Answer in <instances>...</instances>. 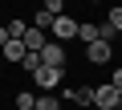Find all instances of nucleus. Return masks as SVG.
<instances>
[{"instance_id":"13","label":"nucleus","mask_w":122,"mask_h":110,"mask_svg":"<svg viewBox=\"0 0 122 110\" xmlns=\"http://www.w3.org/2000/svg\"><path fill=\"white\" fill-rule=\"evenodd\" d=\"M33 110H61V102H57V98H53V94H41V98H37V106H33Z\"/></svg>"},{"instance_id":"4","label":"nucleus","mask_w":122,"mask_h":110,"mask_svg":"<svg viewBox=\"0 0 122 110\" xmlns=\"http://www.w3.org/2000/svg\"><path fill=\"white\" fill-rule=\"evenodd\" d=\"M41 65L65 69V45H61V41H45V49H41Z\"/></svg>"},{"instance_id":"20","label":"nucleus","mask_w":122,"mask_h":110,"mask_svg":"<svg viewBox=\"0 0 122 110\" xmlns=\"http://www.w3.org/2000/svg\"><path fill=\"white\" fill-rule=\"evenodd\" d=\"M41 4H45V0H41Z\"/></svg>"},{"instance_id":"9","label":"nucleus","mask_w":122,"mask_h":110,"mask_svg":"<svg viewBox=\"0 0 122 110\" xmlns=\"http://www.w3.org/2000/svg\"><path fill=\"white\" fill-rule=\"evenodd\" d=\"M77 41L94 45V41H98V25H94V21H77Z\"/></svg>"},{"instance_id":"17","label":"nucleus","mask_w":122,"mask_h":110,"mask_svg":"<svg viewBox=\"0 0 122 110\" xmlns=\"http://www.w3.org/2000/svg\"><path fill=\"white\" fill-rule=\"evenodd\" d=\"M45 8H49L53 16H61V8H65V0H45Z\"/></svg>"},{"instance_id":"18","label":"nucleus","mask_w":122,"mask_h":110,"mask_svg":"<svg viewBox=\"0 0 122 110\" xmlns=\"http://www.w3.org/2000/svg\"><path fill=\"white\" fill-rule=\"evenodd\" d=\"M4 45H8V29L0 25V49H4Z\"/></svg>"},{"instance_id":"12","label":"nucleus","mask_w":122,"mask_h":110,"mask_svg":"<svg viewBox=\"0 0 122 110\" xmlns=\"http://www.w3.org/2000/svg\"><path fill=\"white\" fill-rule=\"evenodd\" d=\"M33 106H37L33 90H20V94H16V110H33Z\"/></svg>"},{"instance_id":"8","label":"nucleus","mask_w":122,"mask_h":110,"mask_svg":"<svg viewBox=\"0 0 122 110\" xmlns=\"http://www.w3.org/2000/svg\"><path fill=\"white\" fill-rule=\"evenodd\" d=\"M33 29H41V33H49V29H53V12H49L45 4L33 12Z\"/></svg>"},{"instance_id":"14","label":"nucleus","mask_w":122,"mask_h":110,"mask_svg":"<svg viewBox=\"0 0 122 110\" xmlns=\"http://www.w3.org/2000/svg\"><path fill=\"white\" fill-rule=\"evenodd\" d=\"M20 69L37 73V69H41V53H25V61H20Z\"/></svg>"},{"instance_id":"6","label":"nucleus","mask_w":122,"mask_h":110,"mask_svg":"<svg viewBox=\"0 0 122 110\" xmlns=\"http://www.w3.org/2000/svg\"><path fill=\"white\" fill-rule=\"evenodd\" d=\"M0 53H4V61H12V65H20L29 49H25V41H16V37H8V45L0 49Z\"/></svg>"},{"instance_id":"11","label":"nucleus","mask_w":122,"mask_h":110,"mask_svg":"<svg viewBox=\"0 0 122 110\" xmlns=\"http://www.w3.org/2000/svg\"><path fill=\"white\" fill-rule=\"evenodd\" d=\"M4 29H8V37H16V41H20V37H25V33H29V25H25V21H20V16H16V21H8V25H4Z\"/></svg>"},{"instance_id":"19","label":"nucleus","mask_w":122,"mask_h":110,"mask_svg":"<svg viewBox=\"0 0 122 110\" xmlns=\"http://www.w3.org/2000/svg\"><path fill=\"white\" fill-rule=\"evenodd\" d=\"M118 110H122V94H118Z\"/></svg>"},{"instance_id":"3","label":"nucleus","mask_w":122,"mask_h":110,"mask_svg":"<svg viewBox=\"0 0 122 110\" xmlns=\"http://www.w3.org/2000/svg\"><path fill=\"white\" fill-rule=\"evenodd\" d=\"M61 73H65V69H53V65H41V69L33 73V86H37L41 94H53V90L61 86Z\"/></svg>"},{"instance_id":"10","label":"nucleus","mask_w":122,"mask_h":110,"mask_svg":"<svg viewBox=\"0 0 122 110\" xmlns=\"http://www.w3.org/2000/svg\"><path fill=\"white\" fill-rule=\"evenodd\" d=\"M106 25H110L114 33H122V4H114V8L106 12Z\"/></svg>"},{"instance_id":"16","label":"nucleus","mask_w":122,"mask_h":110,"mask_svg":"<svg viewBox=\"0 0 122 110\" xmlns=\"http://www.w3.org/2000/svg\"><path fill=\"white\" fill-rule=\"evenodd\" d=\"M110 86H114V90L122 94V65H114V73H110Z\"/></svg>"},{"instance_id":"15","label":"nucleus","mask_w":122,"mask_h":110,"mask_svg":"<svg viewBox=\"0 0 122 110\" xmlns=\"http://www.w3.org/2000/svg\"><path fill=\"white\" fill-rule=\"evenodd\" d=\"M73 102H77V106H94V86H81Z\"/></svg>"},{"instance_id":"7","label":"nucleus","mask_w":122,"mask_h":110,"mask_svg":"<svg viewBox=\"0 0 122 110\" xmlns=\"http://www.w3.org/2000/svg\"><path fill=\"white\" fill-rule=\"evenodd\" d=\"M20 41H25V49H29V53H41V49H45V41H49V37H45V33H41V29H33V25H29V33H25V37H20Z\"/></svg>"},{"instance_id":"21","label":"nucleus","mask_w":122,"mask_h":110,"mask_svg":"<svg viewBox=\"0 0 122 110\" xmlns=\"http://www.w3.org/2000/svg\"><path fill=\"white\" fill-rule=\"evenodd\" d=\"M61 110H65V106H61Z\"/></svg>"},{"instance_id":"2","label":"nucleus","mask_w":122,"mask_h":110,"mask_svg":"<svg viewBox=\"0 0 122 110\" xmlns=\"http://www.w3.org/2000/svg\"><path fill=\"white\" fill-rule=\"evenodd\" d=\"M114 61V41H94L86 45V65H110Z\"/></svg>"},{"instance_id":"1","label":"nucleus","mask_w":122,"mask_h":110,"mask_svg":"<svg viewBox=\"0 0 122 110\" xmlns=\"http://www.w3.org/2000/svg\"><path fill=\"white\" fill-rule=\"evenodd\" d=\"M73 37H77V21H73V16H65V12H61V16H53L49 41H61V45H69Z\"/></svg>"},{"instance_id":"5","label":"nucleus","mask_w":122,"mask_h":110,"mask_svg":"<svg viewBox=\"0 0 122 110\" xmlns=\"http://www.w3.org/2000/svg\"><path fill=\"white\" fill-rule=\"evenodd\" d=\"M94 106H98V110H118V90H114L110 82L94 86Z\"/></svg>"}]
</instances>
